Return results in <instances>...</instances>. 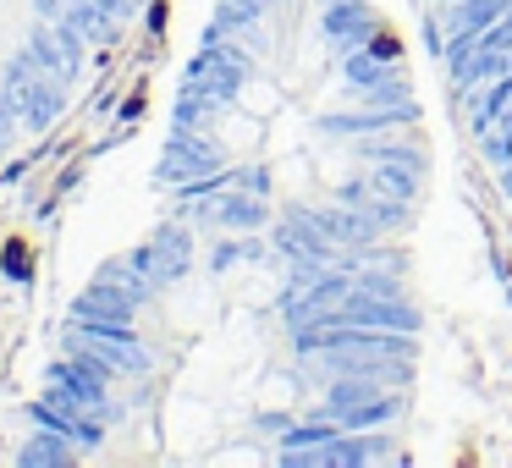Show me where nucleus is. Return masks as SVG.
Returning <instances> with one entry per match:
<instances>
[{
    "label": "nucleus",
    "mask_w": 512,
    "mask_h": 468,
    "mask_svg": "<svg viewBox=\"0 0 512 468\" xmlns=\"http://www.w3.org/2000/svg\"><path fill=\"white\" fill-rule=\"evenodd\" d=\"M408 413V402L397 397V386H380V380H331L325 386V402L309 408V419H331L336 430H386Z\"/></svg>",
    "instance_id": "1"
},
{
    "label": "nucleus",
    "mask_w": 512,
    "mask_h": 468,
    "mask_svg": "<svg viewBox=\"0 0 512 468\" xmlns=\"http://www.w3.org/2000/svg\"><path fill=\"white\" fill-rule=\"evenodd\" d=\"M67 353L83 358L89 369H100L105 380H144L155 375V353L144 342H122L111 331H89V325L67 320Z\"/></svg>",
    "instance_id": "2"
},
{
    "label": "nucleus",
    "mask_w": 512,
    "mask_h": 468,
    "mask_svg": "<svg viewBox=\"0 0 512 468\" xmlns=\"http://www.w3.org/2000/svg\"><path fill=\"white\" fill-rule=\"evenodd\" d=\"M226 155L215 138H204V127H171L166 149H160L155 160V182L160 188H182V182L193 177H210V171H221Z\"/></svg>",
    "instance_id": "3"
},
{
    "label": "nucleus",
    "mask_w": 512,
    "mask_h": 468,
    "mask_svg": "<svg viewBox=\"0 0 512 468\" xmlns=\"http://www.w3.org/2000/svg\"><path fill=\"white\" fill-rule=\"evenodd\" d=\"M413 122H419V100H402V105H353V111H325L320 122H314V133L353 144V138H375V133H402V127H413Z\"/></svg>",
    "instance_id": "4"
},
{
    "label": "nucleus",
    "mask_w": 512,
    "mask_h": 468,
    "mask_svg": "<svg viewBox=\"0 0 512 468\" xmlns=\"http://www.w3.org/2000/svg\"><path fill=\"white\" fill-rule=\"evenodd\" d=\"M314 369H320L325 380H342V375H353V380H380V386H408L413 380V358H397V353H358V347H336V353H320V358H309Z\"/></svg>",
    "instance_id": "5"
},
{
    "label": "nucleus",
    "mask_w": 512,
    "mask_h": 468,
    "mask_svg": "<svg viewBox=\"0 0 512 468\" xmlns=\"http://www.w3.org/2000/svg\"><path fill=\"white\" fill-rule=\"evenodd\" d=\"M441 56H446V72H452V89L463 94V100H474L490 78L512 72L507 50H490V45H479V39H446Z\"/></svg>",
    "instance_id": "6"
},
{
    "label": "nucleus",
    "mask_w": 512,
    "mask_h": 468,
    "mask_svg": "<svg viewBox=\"0 0 512 468\" xmlns=\"http://www.w3.org/2000/svg\"><path fill=\"white\" fill-rule=\"evenodd\" d=\"M45 397L67 402V408H89L94 419H100V408L111 402V380L100 375V369H89L83 358H56V364L45 369Z\"/></svg>",
    "instance_id": "7"
},
{
    "label": "nucleus",
    "mask_w": 512,
    "mask_h": 468,
    "mask_svg": "<svg viewBox=\"0 0 512 468\" xmlns=\"http://www.w3.org/2000/svg\"><path fill=\"white\" fill-rule=\"evenodd\" d=\"M270 248H276L281 259H325V265L342 259V248L320 232L314 210H287L281 221H270Z\"/></svg>",
    "instance_id": "8"
},
{
    "label": "nucleus",
    "mask_w": 512,
    "mask_h": 468,
    "mask_svg": "<svg viewBox=\"0 0 512 468\" xmlns=\"http://www.w3.org/2000/svg\"><path fill=\"white\" fill-rule=\"evenodd\" d=\"M331 320H347V325H375V331H413L419 336V309L408 298H375V292H347L336 303Z\"/></svg>",
    "instance_id": "9"
},
{
    "label": "nucleus",
    "mask_w": 512,
    "mask_h": 468,
    "mask_svg": "<svg viewBox=\"0 0 512 468\" xmlns=\"http://www.w3.org/2000/svg\"><path fill=\"white\" fill-rule=\"evenodd\" d=\"M188 210H193V221L226 226V232H259V226L270 221V199H259V193H248V188H226L204 204H188Z\"/></svg>",
    "instance_id": "10"
},
{
    "label": "nucleus",
    "mask_w": 512,
    "mask_h": 468,
    "mask_svg": "<svg viewBox=\"0 0 512 468\" xmlns=\"http://www.w3.org/2000/svg\"><path fill=\"white\" fill-rule=\"evenodd\" d=\"M375 12H369V0H325V17H320V34L325 45L336 50V56H347V50H358L369 34H375Z\"/></svg>",
    "instance_id": "11"
},
{
    "label": "nucleus",
    "mask_w": 512,
    "mask_h": 468,
    "mask_svg": "<svg viewBox=\"0 0 512 468\" xmlns=\"http://www.w3.org/2000/svg\"><path fill=\"white\" fill-rule=\"evenodd\" d=\"M314 221H320V232L336 248H369L380 237V226L364 210H353V204H325V210H314Z\"/></svg>",
    "instance_id": "12"
},
{
    "label": "nucleus",
    "mask_w": 512,
    "mask_h": 468,
    "mask_svg": "<svg viewBox=\"0 0 512 468\" xmlns=\"http://www.w3.org/2000/svg\"><path fill=\"white\" fill-rule=\"evenodd\" d=\"M512 12V0H446V39H479Z\"/></svg>",
    "instance_id": "13"
},
{
    "label": "nucleus",
    "mask_w": 512,
    "mask_h": 468,
    "mask_svg": "<svg viewBox=\"0 0 512 468\" xmlns=\"http://www.w3.org/2000/svg\"><path fill=\"white\" fill-rule=\"evenodd\" d=\"M78 457H83V446L56 435V430H34L17 446V468H72Z\"/></svg>",
    "instance_id": "14"
},
{
    "label": "nucleus",
    "mask_w": 512,
    "mask_h": 468,
    "mask_svg": "<svg viewBox=\"0 0 512 468\" xmlns=\"http://www.w3.org/2000/svg\"><path fill=\"white\" fill-rule=\"evenodd\" d=\"M61 111H67V83H56L50 72H39V78L23 89V122H28V133H45Z\"/></svg>",
    "instance_id": "15"
},
{
    "label": "nucleus",
    "mask_w": 512,
    "mask_h": 468,
    "mask_svg": "<svg viewBox=\"0 0 512 468\" xmlns=\"http://www.w3.org/2000/svg\"><path fill=\"white\" fill-rule=\"evenodd\" d=\"M23 50L39 61V72H50L56 83H67V89L78 83L83 67H72V56L61 50V39H56V28H50V23H39V17H34V28H28V45H23Z\"/></svg>",
    "instance_id": "16"
},
{
    "label": "nucleus",
    "mask_w": 512,
    "mask_h": 468,
    "mask_svg": "<svg viewBox=\"0 0 512 468\" xmlns=\"http://www.w3.org/2000/svg\"><path fill=\"white\" fill-rule=\"evenodd\" d=\"M149 243L160 248V259H166V281H171V287L193 276V232H188V226L160 221L155 232H149Z\"/></svg>",
    "instance_id": "17"
},
{
    "label": "nucleus",
    "mask_w": 512,
    "mask_h": 468,
    "mask_svg": "<svg viewBox=\"0 0 512 468\" xmlns=\"http://www.w3.org/2000/svg\"><path fill=\"white\" fill-rule=\"evenodd\" d=\"M468 105H474V138H485L490 127L501 122V111L512 105V72H501V78H490L485 89H479L474 100H468Z\"/></svg>",
    "instance_id": "18"
},
{
    "label": "nucleus",
    "mask_w": 512,
    "mask_h": 468,
    "mask_svg": "<svg viewBox=\"0 0 512 468\" xmlns=\"http://www.w3.org/2000/svg\"><path fill=\"white\" fill-rule=\"evenodd\" d=\"M424 171L419 166H402V160H380V166H369V182H375L380 193H391V199H408V204H419V193H424Z\"/></svg>",
    "instance_id": "19"
},
{
    "label": "nucleus",
    "mask_w": 512,
    "mask_h": 468,
    "mask_svg": "<svg viewBox=\"0 0 512 468\" xmlns=\"http://www.w3.org/2000/svg\"><path fill=\"white\" fill-rule=\"evenodd\" d=\"M67 17L78 23V34L89 39V45H111V39L122 34V23L105 12L100 0H67Z\"/></svg>",
    "instance_id": "20"
},
{
    "label": "nucleus",
    "mask_w": 512,
    "mask_h": 468,
    "mask_svg": "<svg viewBox=\"0 0 512 468\" xmlns=\"http://www.w3.org/2000/svg\"><path fill=\"white\" fill-rule=\"evenodd\" d=\"M215 111H226V105L215 100L210 89H199V83H182L177 105H171V127H210Z\"/></svg>",
    "instance_id": "21"
},
{
    "label": "nucleus",
    "mask_w": 512,
    "mask_h": 468,
    "mask_svg": "<svg viewBox=\"0 0 512 468\" xmlns=\"http://www.w3.org/2000/svg\"><path fill=\"white\" fill-rule=\"evenodd\" d=\"M358 105H402V100H413V83H408V72H402V61L397 67H386L375 83H364V89H347Z\"/></svg>",
    "instance_id": "22"
},
{
    "label": "nucleus",
    "mask_w": 512,
    "mask_h": 468,
    "mask_svg": "<svg viewBox=\"0 0 512 468\" xmlns=\"http://www.w3.org/2000/svg\"><path fill=\"white\" fill-rule=\"evenodd\" d=\"M254 259H265V243H259L254 232H243V243H221L210 254V270H232V265H254Z\"/></svg>",
    "instance_id": "23"
},
{
    "label": "nucleus",
    "mask_w": 512,
    "mask_h": 468,
    "mask_svg": "<svg viewBox=\"0 0 512 468\" xmlns=\"http://www.w3.org/2000/svg\"><path fill=\"white\" fill-rule=\"evenodd\" d=\"M50 28H56L61 50H67V56H72V67H83V50H89V39L78 34V23H72V17H61V23H50Z\"/></svg>",
    "instance_id": "24"
},
{
    "label": "nucleus",
    "mask_w": 512,
    "mask_h": 468,
    "mask_svg": "<svg viewBox=\"0 0 512 468\" xmlns=\"http://www.w3.org/2000/svg\"><path fill=\"white\" fill-rule=\"evenodd\" d=\"M232 188H248V193H259V199H270V171L265 166H237Z\"/></svg>",
    "instance_id": "25"
},
{
    "label": "nucleus",
    "mask_w": 512,
    "mask_h": 468,
    "mask_svg": "<svg viewBox=\"0 0 512 468\" xmlns=\"http://www.w3.org/2000/svg\"><path fill=\"white\" fill-rule=\"evenodd\" d=\"M479 45H490V50H507V56H512V12L501 17V23H490L485 34H479Z\"/></svg>",
    "instance_id": "26"
},
{
    "label": "nucleus",
    "mask_w": 512,
    "mask_h": 468,
    "mask_svg": "<svg viewBox=\"0 0 512 468\" xmlns=\"http://www.w3.org/2000/svg\"><path fill=\"white\" fill-rule=\"evenodd\" d=\"M28 6H34L39 23H61L67 17V0H28Z\"/></svg>",
    "instance_id": "27"
},
{
    "label": "nucleus",
    "mask_w": 512,
    "mask_h": 468,
    "mask_svg": "<svg viewBox=\"0 0 512 468\" xmlns=\"http://www.w3.org/2000/svg\"><path fill=\"white\" fill-rule=\"evenodd\" d=\"M6 276H12V281H28V276H34V265L23 259V248H6Z\"/></svg>",
    "instance_id": "28"
},
{
    "label": "nucleus",
    "mask_w": 512,
    "mask_h": 468,
    "mask_svg": "<svg viewBox=\"0 0 512 468\" xmlns=\"http://www.w3.org/2000/svg\"><path fill=\"white\" fill-rule=\"evenodd\" d=\"M496 188H501V199H512V160H507V166H496Z\"/></svg>",
    "instance_id": "29"
}]
</instances>
